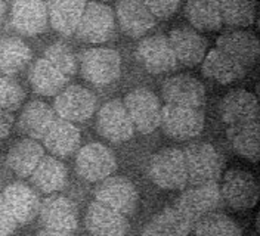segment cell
I'll use <instances>...</instances> for the list:
<instances>
[{"mask_svg":"<svg viewBox=\"0 0 260 236\" xmlns=\"http://www.w3.org/2000/svg\"><path fill=\"white\" fill-rule=\"evenodd\" d=\"M188 182L194 186L217 183L223 172V158L220 152L206 142L191 143L183 149Z\"/></svg>","mask_w":260,"mask_h":236,"instance_id":"1","label":"cell"},{"mask_svg":"<svg viewBox=\"0 0 260 236\" xmlns=\"http://www.w3.org/2000/svg\"><path fill=\"white\" fill-rule=\"evenodd\" d=\"M148 176L158 188L182 190L188 185L183 151L178 148H166L154 154L148 164Z\"/></svg>","mask_w":260,"mask_h":236,"instance_id":"2","label":"cell"},{"mask_svg":"<svg viewBox=\"0 0 260 236\" xmlns=\"http://www.w3.org/2000/svg\"><path fill=\"white\" fill-rule=\"evenodd\" d=\"M80 73L83 79L87 80L93 86H108L120 77L121 58L114 49H89L81 55Z\"/></svg>","mask_w":260,"mask_h":236,"instance_id":"3","label":"cell"},{"mask_svg":"<svg viewBox=\"0 0 260 236\" xmlns=\"http://www.w3.org/2000/svg\"><path fill=\"white\" fill-rule=\"evenodd\" d=\"M123 105L129 114L135 130L142 134H151L160 127L161 104L151 90L139 87L126 94Z\"/></svg>","mask_w":260,"mask_h":236,"instance_id":"4","label":"cell"},{"mask_svg":"<svg viewBox=\"0 0 260 236\" xmlns=\"http://www.w3.org/2000/svg\"><path fill=\"white\" fill-rule=\"evenodd\" d=\"M95 199L114 211L132 216L139 205V193L136 186L123 176H114L101 180L95 189Z\"/></svg>","mask_w":260,"mask_h":236,"instance_id":"5","label":"cell"},{"mask_svg":"<svg viewBox=\"0 0 260 236\" xmlns=\"http://www.w3.org/2000/svg\"><path fill=\"white\" fill-rule=\"evenodd\" d=\"M204 114L197 108L166 105L161 107L160 127L162 131L175 141H189L201 134L204 130Z\"/></svg>","mask_w":260,"mask_h":236,"instance_id":"6","label":"cell"},{"mask_svg":"<svg viewBox=\"0 0 260 236\" xmlns=\"http://www.w3.org/2000/svg\"><path fill=\"white\" fill-rule=\"evenodd\" d=\"M220 195L231 208L245 211L256 207L259 201V183L250 172L231 168L225 173Z\"/></svg>","mask_w":260,"mask_h":236,"instance_id":"7","label":"cell"},{"mask_svg":"<svg viewBox=\"0 0 260 236\" xmlns=\"http://www.w3.org/2000/svg\"><path fill=\"white\" fill-rule=\"evenodd\" d=\"M96 107V97L83 86H68L56 94L53 111L58 118L70 123H83L89 120Z\"/></svg>","mask_w":260,"mask_h":236,"instance_id":"8","label":"cell"},{"mask_svg":"<svg viewBox=\"0 0 260 236\" xmlns=\"http://www.w3.org/2000/svg\"><path fill=\"white\" fill-rule=\"evenodd\" d=\"M117 168V159L113 151L102 143L84 145L76 157V170L86 182H101L110 177Z\"/></svg>","mask_w":260,"mask_h":236,"instance_id":"9","label":"cell"},{"mask_svg":"<svg viewBox=\"0 0 260 236\" xmlns=\"http://www.w3.org/2000/svg\"><path fill=\"white\" fill-rule=\"evenodd\" d=\"M115 30L113 9L104 3H86L76 34L86 43H104Z\"/></svg>","mask_w":260,"mask_h":236,"instance_id":"10","label":"cell"},{"mask_svg":"<svg viewBox=\"0 0 260 236\" xmlns=\"http://www.w3.org/2000/svg\"><path fill=\"white\" fill-rule=\"evenodd\" d=\"M222 204L223 199L220 195L219 185L207 183V185H198L188 190H183L176 199L175 207L192 223H195L206 214H210L217 208H220Z\"/></svg>","mask_w":260,"mask_h":236,"instance_id":"11","label":"cell"},{"mask_svg":"<svg viewBox=\"0 0 260 236\" xmlns=\"http://www.w3.org/2000/svg\"><path fill=\"white\" fill-rule=\"evenodd\" d=\"M96 130L104 139L114 143H121L133 138L135 127L123 100L114 99L102 105L98 112Z\"/></svg>","mask_w":260,"mask_h":236,"instance_id":"12","label":"cell"},{"mask_svg":"<svg viewBox=\"0 0 260 236\" xmlns=\"http://www.w3.org/2000/svg\"><path fill=\"white\" fill-rule=\"evenodd\" d=\"M162 97L169 105L201 110L206 105V87L198 79L188 74L169 77L162 83Z\"/></svg>","mask_w":260,"mask_h":236,"instance_id":"13","label":"cell"},{"mask_svg":"<svg viewBox=\"0 0 260 236\" xmlns=\"http://www.w3.org/2000/svg\"><path fill=\"white\" fill-rule=\"evenodd\" d=\"M136 59L151 74L167 73L178 65L167 36L164 34L145 37L136 47Z\"/></svg>","mask_w":260,"mask_h":236,"instance_id":"14","label":"cell"},{"mask_svg":"<svg viewBox=\"0 0 260 236\" xmlns=\"http://www.w3.org/2000/svg\"><path fill=\"white\" fill-rule=\"evenodd\" d=\"M40 221L49 230L74 232L79 226V211L76 204L61 195H52L40 203Z\"/></svg>","mask_w":260,"mask_h":236,"instance_id":"15","label":"cell"},{"mask_svg":"<svg viewBox=\"0 0 260 236\" xmlns=\"http://www.w3.org/2000/svg\"><path fill=\"white\" fill-rule=\"evenodd\" d=\"M222 121L228 126L259 121V102L253 93L237 89L223 96L219 105Z\"/></svg>","mask_w":260,"mask_h":236,"instance_id":"16","label":"cell"},{"mask_svg":"<svg viewBox=\"0 0 260 236\" xmlns=\"http://www.w3.org/2000/svg\"><path fill=\"white\" fill-rule=\"evenodd\" d=\"M167 40L176 61L185 66H195L203 62L207 53V40L189 27H179L169 32Z\"/></svg>","mask_w":260,"mask_h":236,"instance_id":"17","label":"cell"},{"mask_svg":"<svg viewBox=\"0 0 260 236\" xmlns=\"http://www.w3.org/2000/svg\"><path fill=\"white\" fill-rule=\"evenodd\" d=\"M11 22L22 36H37L46 30L48 6L43 0H15Z\"/></svg>","mask_w":260,"mask_h":236,"instance_id":"18","label":"cell"},{"mask_svg":"<svg viewBox=\"0 0 260 236\" xmlns=\"http://www.w3.org/2000/svg\"><path fill=\"white\" fill-rule=\"evenodd\" d=\"M216 47L225 52L244 68L253 66L260 53V45L257 37L253 32L234 30L220 34L216 40Z\"/></svg>","mask_w":260,"mask_h":236,"instance_id":"19","label":"cell"},{"mask_svg":"<svg viewBox=\"0 0 260 236\" xmlns=\"http://www.w3.org/2000/svg\"><path fill=\"white\" fill-rule=\"evenodd\" d=\"M84 223L90 236H126L129 227L126 216L96 201L89 205Z\"/></svg>","mask_w":260,"mask_h":236,"instance_id":"20","label":"cell"},{"mask_svg":"<svg viewBox=\"0 0 260 236\" xmlns=\"http://www.w3.org/2000/svg\"><path fill=\"white\" fill-rule=\"evenodd\" d=\"M2 196L18 224H27L39 216L40 199L30 186L24 183H12L5 188Z\"/></svg>","mask_w":260,"mask_h":236,"instance_id":"21","label":"cell"},{"mask_svg":"<svg viewBox=\"0 0 260 236\" xmlns=\"http://www.w3.org/2000/svg\"><path fill=\"white\" fill-rule=\"evenodd\" d=\"M115 12L120 28L130 37H141L155 25V18L141 0H118Z\"/></svg>","mask_w":260,"mask_h":236,"instance_id":"22","label":"cell"},{"mask_svg":"<svg viewBox=\"0 0 260 236\" xmlns=\"http://www.w3.org/2000/svg\"><path fill=\"white\" fill-rule=\"evenodd\" d=\"M56 118L58 117L55 111L48 104L42 100H32L24 107L18 120V127L19 131L28 139L42 141Z\"/></svg>","mask_w":260,"mask_h":236,"instance_id":"23","label":"cell"},{"mask_svg":"<svg viewBox=\"0 0 260 236\" xmlns=\"http://www.w3.org/2000/svg\"><path fill=\"white\" fill-rule=\"evenodd\" d=\"M192 227L194 223L173 205L161 210L148 221L141 236H189Z\"/></svg>","mask_w":260,"mask_h":236,"instance_id":"24","label":"cell"},{"mask_svg":"<svg viewBox=\"0 0 260 236\" xmlns=\"http://www.w3.org/2000/svg\"><path fill=\"white\" fill-rule=\"evenodd\" d=\"M201 71L207 79L214 80L220 84H229L244 79L247 68H244L241 63L237 62L225 52L214 47L206 53L201 65Z\"/></svg>","mask_w":260,"mask_h":236,"instance_id":"25","label":"cell"},{"mask_svg":"<svg viewBox=\"0 0 260 236\" xmlns=\"http://www.w3.org/2000/svg\"><path fill=\"white\" fill-rule=\"evenodd\" d=\"M42 141L45 148L55 157H68L74 154L80 145V130L74 123L56 118Z\"/></svg>","mask_w":260,"mask_h":236,"instance_id":"26","label":"cell"},{"mask_svg":"<svg viewBox=\"0 0 260 236\" xmlns=\"http://www.w3.org/2000/svg\"><path fill=\"white\" fill-rule=\"evenodd\" d=\"M48 19L55 31L71 36L77 30L86 0H49Z\"/></svg>","mask_w":260,"mask_h":236,"instance_id":"27","label":"cell"},{"mask_svg":"<svg viewBox=\"0 0 260 236\" xmlns=\"http://www.w3.org/2000/svg\"><path fill=\"white\" fill-rule=\"evenodd\" d=\"M226 139L232 149L251 162H257L260 157V124L259 121L229 126Z\"/></svg>","mask_w":260,"mask_h":236,"instance_id":"28","label":"cell"},{"mask_svg":"<svg viewBox=\"0 0 260 236\" xmlns=\"http://www.w3.org/2000/svg\"><path fill=\"white\" fill-rule=\"evenodd\" d=\"M45 157V149L32 139H21L8 152V167L19 177H30L40 159Z\"/></svg>","mask_w":260,"mask_h":236,"instance_id":"29","label":"cell"},{"mask_svg":"<svg viewBox=\"0 0 260 236\" xmlns=\"http://www.w3.org/2000/svg\"><path fill=\"white\" fill-rule=\"evenodd\" d=\"M32 92L42 96H55L65 87L68 79L45 58L37 59L28 71Z\"/></svg>","mask_w":260,"mask_h":236,"instance_id":"30","label":"cell"},{"mask_svg":"<svg viewBox=\"0 0 260 236\" xmlns=\"http://www.w3.org/2000/svg\"><path fill=\"white\" fill-rule=\"evenodd\" d=\"M30 179L32 185L39 190L45 193H53L65 188L68 173L59 159L45 155L34 168Z\"/></svg>","mask_w":260,"mask_h":236,"instance_id":"31","label":"cell"},{"mask_svg":"<svg viewBox=\"0 0 260 236\" xmlns=\"http://www.w3.org/2000/svg\"><path fill=\"white\" fill-rule=\"evenodd\" d=\"M183 12L198 31H216L223 25L217 0H186Z\"/></svg>","mask_w":260,"mask_h":236,"instance_id":"32","label":"cell"},{"mask_svg":"<svg viewBox=\"0 0 260 236\" xmlns=\"http://www.w3.org/2000/svg\"><path fill=\"white\" fill-rule=\"evenodd\" d=\"M31 59V50L21 39L6 37L0 40V71L6 76L18 74Z\"/></svg>","mask_w":260,"mask_h":236,"instance_id":"33","label":"cell"},{"mask_svg":"<svg viewBox=\"0 0 260 236\" xmlns=\"http://www.w3.org/2000/svg\"><path fill=\"white\" fill-rule=\"evenodd\" d=\"M222 22L229 27H250L256 19V0H217Z\"/></svg>","mask_w":260,"mask_h":236,"instance_id":"34","label":"cell"},{"mask_svg":"<svg viewBox=\"0 0 260 236\" xmlns=\"http://www.w3.org/2000/svg\"><path fill=\"white\" fill-rule=\"evenodd\" d=\"M194 236H243L238 223L226 214L213 211L194 223Z\"/></svg>","mask_w":260,"mask_h":236,"instance_id":"35","label":"cell"},{"mask_svg":"<svg viewBox=\"0 0 260 236\" xmlns=\"http://www.w3.org/2000/svg\"><path fill=\"white\" fill-rule=\"evenodd\" d=\"M45 59L52 63L58 71H61L67 79L73 77L77 71V58L71 47L62 42L52 43L45 50Z\"/></svg>","mask_w":260,"mask_h":236,"instance_id":"36","label":"cell"},{"mask_svg":"<svg viewBox=\"0 0 260 236\" xmlns=\"http://www.w3.org/2000/svg\"><path fill=\"white\" fill-rule=\"evenodd\" d=\"M25 99V92L19 83L11 77H0V108L2 110L16 111Z\"/></svg>","mask_w":260,"mask_h":236,"instance_id":"37","label":"cell"},{"mask_svg":"<svg viewBox=\"0 0 260 236\" xmlns=\"http://www.w3.org/2000/svg\"><path fill=\"white\" fill-rule=\"evenodd\" d=\"M154 18L167 19L178 9L180 0H141Z\"/></svg>","mask_w":260,"mask_h":236,"instance_id":"38","label":"cell"},{"mask_svg":"<svg viewBox=\"0 0 260 236\" xmlns=\"http://www.w3.org/2000/svg\"><path fill=\"white\" fill-rule=\"evenodd\" d=\"M16 226L18 223L15 217L0 193V236H11L15 232Z\"/></svg>","mask_w":260,"mask_h":236,"instance_id":"39","label":"cell"},{"mask_svg":"<svg viewBox=\"0 0 260 236\" xmlns=\"http://www.w3.org/2000/svg\"><path fill=\"white\" fill-rule=\"evenodd\" d=\"M12 126H14L12 112L0 108V142L5 141L11 134Z\"/></svg>","mask_w":260,"mask_h":236,"instance_id":"40","label":"cell"},{"mask_svg":"<svg viewBox=\"0 0 260 236\" xmlns=\"http://www.w3.org/2000/svg\"><path fill=\"white\" fill-rule=\"evenodd\" d=\"M39 236H74L73 232H61V230H49V229H45L42 230Z\"/></svg>","mask_w":260,"mask_h":236,"instance_id":"41","label":"cell"},{"mask_svg":"<svg viewBox=\"0 0 260 236\" xmlns=\"http://www.w3.org/2000/svg\"><path fill=\"white\" fill-rule=\"evenodd\" d=\"M5 11H6V5H5V0H0V21L5 15Z\"/></svg>","mask_w":260,"mask_h":236,"instance_id":"42","label":"cell"}]
</instances>
